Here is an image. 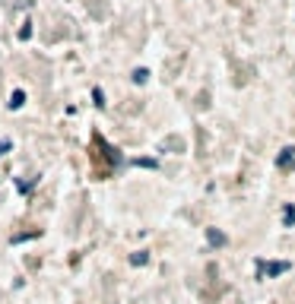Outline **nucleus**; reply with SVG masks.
I'll return each instance as SVG.
<instances>
[{"label": "nucleus", "mask_w": 295, "mask_h": 304, "mask_svg": "<svg viewBox=\"0 0 295 304\" xmlns=\"http://www.w3.org/2000/svg\"><path fill=\"white\" fill-rule=\"evenodd\" d=\"M289 263L286 260H279V263H260V276H267V279H273V276H283V273H289Z\"/></svg>", "instance_id": "obj_1"}, {"label": "nucleus", "mask_w": 295, "mask_h": 304, "mask_svg": "<svg viewBox=\"0 0 295 304\" xmlns=\"http://www.w3.org/2000/svg\"><path fill=\"white\" fill-rule=\"evenodd\" d=\"M92 98H96V105H105V95H102V89H92Z\"/></svg>", "instance_id": "obj_8"}, {"label": "nucleus", "mask_w": 295, "mask_h": 304, "mask_svg": "<svg viewBox=\"0 0 295 304\" xmlns=\"http://www.w3.org/2000/svg\"><path fill=\"white\" fill-rule=\"evenodd\" d=\"M10 146H13V143H10V140H3V143H0V155H3L6 149H10Z\"/></svg>", "instance_id": "obj_9"}, {"label": "nucleus", "mask_w": 295, "mask_h": 304, "mask_svg": "<svg viewBox=\"0 0 295 304\" xmlns=\"http://www.w3.org/2000/svg\"><path fill=\"white\" fill-rule=\"evenodd\" d=\"M146 260H149V257H146L143 251H140V254H133V257H130V263H133V266H143V263H146Z\"/></svg>", "instance_id": "obj_7"}, {"label": "nucleus", "mask_w": 295, "mask_h": 304, "mask_svg": "<svg viewBox=\"0 0 295 304\" xmlns=\"http://www.w3.org/2000/svg\"><path fill=\"white\" fill-rule=\"evenodd\" d=\"M289 159H295V146H289V149H283V152H279L276 165H279V168H286V165H289Z\"/></svg>", "instance_id": "obj_3"}, {"label": "nucleus", "mask_w": 295, "mask_h": 304, "mask_svg": "<svg viewBox=\"0 0 295 304\" xmlns=\"http://www.w3.org/2000/svg\"><path fill=\"white\" fill-rule=\"evenodd\" d=\"M23 101H25L23 89H16V92H13V98H10V108H13V111H16V108H23Z\"/></svg>", "instance_id": "obj_5"}, {"label": "nucleus", "mask_w": 295, "mask_h": 304, "mask_svg": "<svg viewBox=\"0 0 295 304\" xmlns=\"http://www.w3.org/2000/svg\"><path fill=\"white\" fill-rule=\"evenodd\" d=\"M146 79H149V70H143V67H140V70H133V83H140V86H143Z\"/></svg>", "instance_id": "obj_6"}, {"label": "nucleus", "mask_w": 295, "mask_h": 304, "mask_svg": "<svg viewBox=\"0 0 295 304\" xmlns=\"http://www.w3.org/2000/svg\"><path fill=\"white\" fill-rule=\"evenodd\" d=\"M283 225H289V228L295 225V206H286L283 209Z\"/></svg>", "instance_id": "obj_4"}, {"label": "nucleus", "mask_w": 295, "mask_h": 304, "mask_svg": "<svg viewBox=\"0 0 295 304\" xmlns=\"http://www.w3.org/2000/svg\"><path fill=\"white\" fill-rule=\"evenodd\" d=\"M206 241H210V244H216V247H222L225 244V234L216 232V228H210V232H206Z\"/></svg>", "instance_id": "obj_2"}]
</instances>
